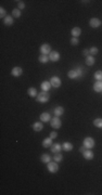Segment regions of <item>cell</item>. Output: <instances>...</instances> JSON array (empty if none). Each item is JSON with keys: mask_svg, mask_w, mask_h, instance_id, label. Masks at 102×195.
Segmentation results:
<instances>
[{"mask_svg": "<svg viewBox=\"0 0 102 195\" xmlns=\"http://www.w3.org/2000/svg\"><path fill=\"white\" fill-rule=\"evenodd\" d=\"M40 120L43 121V123H48V121L51 120V116L49 113H43L40 115Z\"/></svg>", "mask_w": 102, "mask_h": 195, "instance_id": "obj_11", "label": "cell"}, {"mask_svg": "<svg viewBox=\"0 0 102 195\" xmlns=\"http://www.w3.org/2000/svg\"><path fill=\"white\" fill-rule=\"evenodd\" d=\"M94 79H96V80H102V71H97V72H96Z\"/></svg>", "mask_w": 102, "mask_h": 195, "instance_id": "obj_29", "label": "cell"}, {"mask_svg": "<svg viewBox=\"0 0 102 195\" xmlns=\"http://www.w3.org/2000/svg\"><path fill=\"white\" fill-rule=\"evenodd\" d=\"M50 125H51L52 128H55V129H59V128L62 126V121H61V119H60L58 116H56V117L51 118Z\"/></svg>", "mask_w": 102, "mask_h": 195, "instance_id": "obj_4", "label": "cell"}, {"mask_svg": "<svg viewBox=\"0 0 102 195\" xmlns=\"http://www.w3.org/2000/svg\"><path fill=\"white\" fill-rule=\"evenodd\" d=\"M67 76H69V78H71V79H76V78H78V74H77L76 69H71V71L67 73Z\"/></svg>", "mask_w": 102, "mask_h": 195, "instance_id": "obj_23", "label": "cell"}, {"mask_svg": "<svg viewBox=\"0 0 102 195\" xmlns=\"http://www.w3.org/2000/svg\"><path fill=\"white\" fill-rule=\"evenodd\" d=\"M49 60L51 62H58L60 60V53L58 51H51L49 54Z\"/></svg>", "mask_w": 102, "mask_h": 195, "instance_id": "obj_7", "label": "cell"}, {"mask_svg": "<svg viewBox=\"0 0 102 195\" xmlns=\"http://www.w3.org/2000/svg\"><path fill=\"white\" fill-rule=\"evenodd\" d=\"M52 140H53V139H51L50 137L46 138L44 141H43V146H44V148H51V145L53 144V143H52Z\"/></svg>", "mask_w": 102, "mask_h": 195, "instance_id": "obj_16", "label": "cell"}, {"mask_svg": "<svg viewBox=\"0 0 102 195\" xmlns=\"http://www.w3.org/2000/svg\"><path fill=\"white\" fill-rule=\"evenodd\" d=\"M93 125L97 128H102V118H96L93 120Z\"/></svg>", "mask_w": 102, "mask_h": 195, "instance_id": "obj_28", "label": "cell"}, {"mask_svg": "<svg viewBox=\"0 0 102 195\" xmlns=\"http://www.w3.org/2000/svg\"><path fill=\"white\" fill-rule=\"evenodd\" d=\"M75 69H76V72H77V74H78V78H79V77H81V76H83V69H81L80 66H78V67H76Z\"/></svg>", "mask_w": 102, "mask_h": 195, "instance_id": "obj_34", "label": "cell"}, {"mask_svg": "<svg viewBox=\"0 0 102 195\" xmlns=\"http://www.w3.org/2000/svg\"><path fill=\"white\" fill-rule=\"evenodd\" d=\"M50 83H51V86L53 88H59L60 86H61L62 81H61V79H60L58 76H52L50 78Z\"/></svg>", "mask_w": 102, "mask_h": 195, "instance_id": "obj_5", "label": "cell"}, {"mask_svg": "<svg viewBox=\"0 0 102 195\" xmlns=\"http://www.w3.org/2000/svg\"><path fill=\"white\" fill-rule=\"evenodd\" d=\"M62 150H64L65 152H71L73 150V144L70 143V142H64L62 144Z\"/></svg>", "mask_w": 102, "mask_h": 195, "instance_id": "obj_17", "label": "cell"}, {"mask_svg": "<svg viewBox=\"0 0 102 195\" xmlns=\"http://www.w3.org/2000/svg\"><path fill=\"white\" fill-rule=\"evenodd\" d=\"M89 52H90V54H91L92 57H94L96 54H98L99 50H98V48H97V47H92V48L89 49Z\"/></svg>", "mask_w": 102, "mask_h": 195, "instance_id": "obj_30", "label": "cell"}, {"mask_svg": "<svg viewBox=\"0 0 102 195\" xmlns=\"http://www.w3.org/2000/svg\"><path fill=\"white\" fill-rule=\"evenodd\" d=\"M62 149V145H60L59 143H55V144H52L51 145V152L52 153H60V151H61Z\"/></svg>", "mask_w": 102, "mask_h": 195, "instance_id": "obj_13", "label": "cell"}, {"mask_svg": "<svg viewBox=\"0 0 102 195\" xmlns=\"http://www.w3.org/2000/svg\"><path fill=\"white\" fill-rule=\"evenodd\" d=\"M89 25L92 28H97L101 25V21L99 19H97V17H92V19H90V21H89Z\"/></svg>", "mask_w": 102, "mask_h": 195, "instance_id": "obj_8", "label": "cell"}, {"mask_svg": "<svg viewBox=\"0 0 102 195\" xmlns=\"http://www.w3.org/2000/svg\"><path fill=\"white\" fill-rule=\"evenodd\" d=\"M93 90L96 92H102V81L101 80H97L93 85Z\"/></svg>", "mask_w": 102, "mask_h": 195, "instance_id": "obj_12", "label": "cell"}, {"mask_svg": "<svg viewBox=\"0 0 102 195\" xmlns=\"http://www.w3.org/2000/svg\"><path fill=\"white\" fill-rule=\"evenodd\" d=\"M83 155H84V158H85V159L90 161V159H92V158H93V152H92L91 150L87 149V150L83 153Z\"/></svg>", "mask_w": 102, "mask_h": 195, "instance_id": "obj_10", "label": "cell"}, {"mask_svg": "<svg viewBox=\"0 0 102 195\" xmlns=\"http://www.w3.org/2000/svg\"><path fill=\"white\" fill-rule=\"evenodd\" d=\"M49 93H48V91H41L40 93L37 94V97H36V100H37V102L39 103H46L49 101Z\"/></svg>", "mask_w": 102, "mask_h": 195, "instance_id": "obj_1", "label": "cell"}, {"mask_svg": "<svg viewBox=\"0 0 102 195\" xmlns=\"http://www.w3.org/2000/svg\"><path fill=\"white\" fill-rule=\"evenodd\" d=\"M38 60H39L40 63L46 64L48 61H49V55H47V54H40L39 58H38Z\"/></svg>", "mask_w": 102, "mask_h": 195, "instance_id": "obj_22", "label": "cell"}, {"mask_svg": "<svg viewBox=\"0 0 102 195\" xmlns=\"http://www.w3.org/2000/svg\"><path fill=\"white\" fill-rule=\"evenodd\" d=\"M78 42H79V40H78V38H76V37H73L71 39V45L72 46H77V45H78Z\"/></svg>", "mask_w": 102, "mask_h": 195, "instance_id": "obj_32", "label": "cell"}, {"mask_svg": "<svg viewBox=\"0 0 102 195\" xmlns=\"http://www.w3.org/2000/svg\"><path fill=\"white\" fill-rule=\"evenodd\" d=\"M12 16L15 17V19L20 17L21 16V10L20 9H13L12 10Z\"/></svg>", "mask_w": 102, "mask_h": 195, "instance_id": "obj_27", "label": "cell"}, {"mask_svg": "<svg viewBox=\"0 0 102 195\" xmlns=\"http://www.w3.org/2000/svg\"><path fill=\"white\" fill-rule=\"evenodd\" d=\"M40 159H41V162H43V163L48 164V163L51 162L52 157H51L49 154H43V155H41V157H40Z\"/></svg>", "mask_w": 102, "mask_h": 195, "instance_id": "obj_20", "label": "cell"}, {"mask_svg": "<svg viewBox=\"0 0 102 195\" xmlns=\"http://www.w3.org/2000/svg\"><path fill=\"white\" fill-rule=\"evenodd\" d=\"M101 81H102V80H101Z\"/></svg>", "mask_w": 102, "mask_h": 195, "instance_id": "obj_39", "label": "cell"}, {"mask_svg": "<svg viewBox=\"0 0 102 195\" xmlns=\"http://www.w3.org/2000/svg\"><path fill=\"white\" fill-rule=\"evenodd\" d=\"M7 16V11L4 10V8H0V17H1V19H4V17Z\"/></svg>", "mask_w": 102, "mask_h": 195, "instance_id": "obj_31", "label": "cell"}, {"mask_svg": "<svg viewBox=\"0 0 102 195\" xmlns=\"http://www.w3.org/2000/svg\"><path fill=\"white\" fill-rule=\"evenodd\" d=\"M40 87H41V89H43V91H49L50 89H51V83H50V81H44V82H41V85H40Z\"/></svg>", "mask_w": 102, "mask_h": 195, "instance_id": "obj_14", "label": "cell"}, {"mask_svg": "<svg viewBox=\"0 0 102 195\" xmlns=\"http://www.w3.org/2000/svg\"><path fill=\"white\" fill-rule=\"evenodd\" d=\"M101 93H102V92H101Z\"/></svg>", "mask_w": 102, "mask_h": 195, "instance_id": "obj_38", "label": "cell"}, {"mask_svg": "<svg viewBox=\"0 0 102 195\" xmlns=\"http://www.w3.org/2000/svg\"><path fill=\"white\" fill-rule=\"evenodd\" d=\"M84 145H85L87 149L91 150V149L94 148L96 142H94V140H93L91 137H86L85 139H84Z\"/></svg>", "mask_w": 102, "mask_h": 195, "instance_id": "obj_3", "label": "cell"}, {"mask_svg": "<svg viewBox=\"0 0 102 195\" xmlns=\"http://www.w3.org/2000/svg\"><path fill=\"white\" fill-rule=\"evenodd\" d=\"M17 9H20V10H22V9H24L25 8V3H24L23 1H17Z\"/></svg>", "mask_w": 102, "mask_h": 195, "instance_id": "obj_33", "label": "cell"}, {"mask_svg": "<svg viewBox=\"0 0 102 195\" xmlns=\"http://www.w3.org/2000/svg\"><path fill=\"white\" fill-rule=\"evenodd\" d=\"M4 25H7V26H11L12 24H13V16H11V15H7L4 17Z\"/></svg>", "mask_w": 102, "mask_h": 195, "instance_id": "obj_19", "label": "cell"}, {"mask_svg": "<svg viewBox=\"0 0 102 195\" xmlns=\"http://www.w3.org/2000/svg\"><path fill=\"white\" fill-rule=\"evenodd\" d=\"M27 93L29 96H32V97H35V96H37V90H36L34 87H31V88H28L27 90Z\"/></svg>", "mask_w": 102, "mask_h": 195, "instance_id": "obj_24", "label": "cell"}, {"mask_svg": "<svg viewBox=\"0 0 102 195\" xmlns=\"http://www.w3.org/2000/svg\"><path fill=\"white\" fill-rule=\"evenodd\" d=\"M72 36H73V37H79L80 36V34H81V29L79 28V27H74L73 29H72Z\"/></svg>", "mask_w": 102, "mask_h": 195, "instance_id": "obj_18", "label": "cell"}, {"mask_svg": "<svg viewBox=\"0 0 102 195\" xmlns=\"http://www.w3.org/2000/svg\"><path fill=\"white\" fill-rule=\"evenodd\" d=\"M58 137V133L56 132V131H52V132H50V138L51 139H56Z\"/></svg>", "mask_w": 102, "mask_h": 195, "instance_id": "obj_36", "label": "cell"}, {"mask_svg": "<svg viewBox=\"0 0 102 195\" xmlns=\"http://www.w3.org/2000/svg\"><path fill=\"white\" fill-rule=\"evenodd\" d=\"M11 74L13 75L14 77H19V76H21V75L23 74V69H22L21 67H19V66H15V67L12 68Z\"/></svg>", "mask_w": 102, "mask_h": 195, "instance_id": "obj_9", "label": "cell"}, {"mask_svg": "<svg viewBox=\"0 0 102 195\" xmlns=\"http://www.w3.org/2000/svg\"><path fill=\"white\" fill-rule=\"evenodd\" d=\"M94 62H96L94 57H92V55H88V57L86 58V64H87L88 66H92V65L94 64Z\"/></svg>", "mask_w": 102, "mask_h": 195, "instance_id": "obj_25", "label": "cell"}, {"mask_svg": "<svg viewBox=\"0 0 102 195\" xmlns=\"http://www.w3.org/2000/svg\"><path fill=\"white\" fill-rule=\"evenodd\" d=\"M51 52V46L49 44H44V45H41L40 47V53L41 54H50Z\"/></svg>", "mask_w": 102, "mask_h": 195, "instance_id": "obj_6", "label": "cell"}, {"mask_svg": "<svg viewBox=\"0 0 102 195\" xmlns=\"http://www.w3.org/2000/svg\"><path fill=\"white\" fill-rule=\"evenodd\" d=\"M63 113H64V108L62 106H57L55 108V115H56V116H58V117L62 116Z\"/></svg>", "mask_w": 102, "mask_h": 195, "instance_id": "obj_21", "label": "cell"}, {"mask_svg": "<svg viewBox=\"0 0 102 195\" xmlns=\"http://www.w3.org/2000/svg\"><path fill=\"white\" fill-rule=\"evenodd\" d=\"M83 54H84V57H88L89 55V54H90V52H89V50H88V49H84V50H83Z\"/></svg>", "mask_w": 102, "mask_h": 195, "instance_id": "obj_35", "label": "cell"}, {"mask_svg": "<svg viewBox=\"0 0 102 195\" xmlns=\"http://www.w3.org/2000/svg\"><path fill=\"white\" fill-rule=\"evenodd\" d=\"M53 161L57 162V163H60L63 161V155L61 153H56L55 156H53Z\"/></svg>", "mask_w": 102, "mask_h": 195, "instance_id": "obj_26", "label": "cell"}, {"mask_svg": "<svg viewBox=\"0 0 102 195\" xmlns=\"http://www.w3.org/2000/svg\"><path fill=\"white\" fill-rule=\"evenodd\" d=\"M86 150H87V148H86L85 145H84V146H81V148L79 149V152H80V153H84V152H85Z\"/></svg>", "mask_w": 102, "mask_h": 195, "instance_id": "obj_37", "label": "cell"}, {"mask_svg": "<svg viewBox=\"0 0 102 195\" xmlns=\"http://www.w3.org/2000/svg\"><path fill=\"white\" fill-rule=\"evenodd\" d=\"M47 169H48V171L51 172V173H56V172H58V170H59V165H58V163H57V162H50V163H48Z\"/></svg>", "mask_w": 102, "mask_h": 195, "instance_id": "obj_2", "label": "cell"}, {"mask_svg": "<svg viewBox=\"0 0 102 195\" xmlns=\"http://www.w3.org/2000/svg\"><path fill=\"white\" fill-rule=\"evenodd\" d=\"M44 129V125L40 123V121H37V123H35L33 125V130L36 131V132H38V131H41Z\"/></svg>", "mask_w": 102, "mask_h": 195, "instance_id": "obj_15", "label": "cell"}]
</instances>
